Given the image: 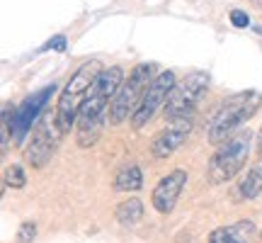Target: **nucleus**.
Listing matches in <instances>:
<instances>
[{
  "mask_svg": "<svg viewBox=\"0 0 262 243\" xmlns=\"http://www.w3.org/2000/svg\"><path fill=\"white\" fill-rule=\"evenodd\" d=\"M238 195L243 197V199H255V197L262 195V163L250 168V173L245 175V180L238 187Z\"/></svg>",
  "mask_w": 262,
  "mask_h": 243,
  "instance_id": "nucleus-15",
  "label": "nucleus"
},
{
  "mask_svg": "<svg viewBox=\"0 0 262 243\" xmlns=\"http://www.w3.org/2000/svg\"><path fill=\"white\" fill-rule=\"evenodd\" d=\"M255 5H257V8H262V0H253Z\"/></svg>",
  "mask_w": 262,
  "mask_h": 243,
  "instance_id": "nucleus-21",
  "label": "nucleus"
},
{
  "mask_svg": "<svg viewBox=\"0 0 262 243\" xmlns=\"http://www.w3.org/2000/svg\"><path fill=\"white\" fill-rule=\"evenodd\" d=\"M124 83V71L119 66L112 68H102L100 75L95 78L93 88L88 90L80 114H78V124H75V141L80 149H90L97 144L102 136L104 121H107V110L112 107L114 95L119 93Z\"/></svg>",
  "mask_w": 262,
  "mask_h": 243,
  "instance_id": "nucleus-1",
  "label": "nucleus"
},
{
  "mask_svg": "<svg viewBox=\"0 0 262 243\" xmlns=\"http://www.w3.org/2000/svg\"><path fill=\"white\" fill-rule=\"evenodd\" d=\"M54 90H56V85L51 83L49 88L39 90L37 95L27 97V100L17 107V112H15V117H12V136L17 139V144H22L25 136H27V131H32V124H34V119H37L39 110L44 107V100H47Z\"/></svg>",
  "mask_w": 262,
  "mask_h": 243,
  "instance_id": "nucleus-11",
  "label": "nucleus"
},
{
  "mask_svg": "<svg viewBox=\"0 0 262 243\" xmlns=\"http://www.w3.org/2000/svg\"><path fill=\"white\" fill-rule=\"evenodd\" d=\"M206 88H209V75L204 71H192L182 80L175 83L170 90L168 103H165V117L168 119H182V117H192L196 105L202 103Z\"/></svg>",
  "mask_w": 262,
  "mask_h": 243,
  "instance_id": "nucleus-6",
  "label": "nucleus"
},
{
  "mask_svg": "<svg viewBox=\"0 0 262 243\" xmlns=\"http://www.w3.org/2000/svg\"><path fill=\"white\" fill-rule=\"evenodd\" d=\"M153 73H156L153 64H136L131 68L129 78H124L122 88L114 95L112 107H110V121L112 124H124L126 119L134 117L136 107L141 105L143 95L148 90V85L153 83Z\"/></svg>",
  "mask_w": 262,
  "mask_h": 243,
  "instance_id": "nucleus-4",
  "label": "nucleus"
},
{
  "mask_svg": "<svg viewBox=\"0 0 262 243\" xmlns=\"http://www.w3.org/2000/svg\"><path fill=\"white\" fill-rule=\"evenodd\" d=\"M250 141H253V134L241 131V134L231 136L228 141H224L214 151V156L209 158V166H206V175H209V180L214 185L233 180L243 170L248 153H250Z\"/></svg>",
  "mask_w": 262,
  "mask_h": 243,
  "instance_id": "nucleus-5",
  "label": "nucleus"
},
{
  "mask_svg": "<svg viewBox=\"0 0 262 243\" xmlns=\"http://www.w3.org/2000/svg\"><path fill=\"white\" fill-rule=\"evenodd\" d=\"M231 25L243 29V27H248V25H250V17L245 15L243 10H231Z\"/></svg>",
  "mask_w": 262,
  "mask_h": 243,
  "instance_id": "nucleus-18",
  "label": "nucleus"
},
{
  "mask_svg": "<svg viewBox=\"0 0 262 243\" xmlns=\"http://www.w3.org/2000/svg\"><path fill=\"white\" fill-rule=\"evenodd\" d=\"M34 236H37V226H34V221H25V224L19 226V234H17L19 243H29Z\"/></svg>",
  "mask_w": 262,
  "mask_h": 243,
  "instance_id": "nucleus-17",
  "label": "nucleus"
},
{
  "mask_svg": "<svg viewBox=\"0 0 262 243\" xmlns=\"http://www.w3.org/2000/svg\"><path fill=\"white\" fill-rule=\"evenodd\" d=\"M61 139H63V134L58 131L54 117H41L37 127L32 129V139L25 149V160L32 168H44L51 160V156L56 153Z\"/></svg>",
  "mask_w": 262,
  "mask_h": 243,
  "instance_id": "nucleus-7",
  "label": "nucleus"
},
{
  "mask_svg": "<svg viewBox=\"0 0 262 243\" xmlns=\"http://www.w3.org/2000/svg\"><path fill=\"white\" fill-rule=\"evenodd\" d=\"M255 236V224L250 219H241L235 224L219 226L209 234V243H250Z\"/></svg>",
  "mask_w": 262,
  "mask_h": 243,
  "instance_id": "nucleus-12",
  "label": "nucleus"
},
{
  "mask_svg": "<svg viewBox=\"0 0 262 243\" xmlns=\"http://www.w3.org/2000/svg\"><path fill=\"white\" fill-rule=\"evenodd\" d=\"M187 185V173L185 170H172L168 175H163L158 180V185L150 192V205L158 214H170L175 205H178L182 190Z\"/></svg>",
  "mask_w": 262,
  "mask_h": 243,
  "instance_id": "nucleus-10",
  "label": "nucleus"
},
{
  "mask_svg": "<svg viewBox=\"0 0 262 243\" xmlns=\"http://www.w3.org/2000/svg\"><path fill=\"white\" fill-rule=\"evenodd\" d=\"M49 49H56V51H63L66 49V37H54L49 42Z\"/></svg>",
  "mask_w": 262,
  "mask_h": 243,
  "instance_id": "nucleus-19",
  "label": "nucleus"
},
{
  "mask_svg": "<svg viewBox=\"0 0 262 243\" xmlns=\"http://www.w3.org/2000/svg\"><path fill=\"white\" fill-rule=\"evenodd\" d=\"M102 66L100 61H85L78 71H75L68 83L63 85V90L58 95V103H56V112H54V121L61 134H68L78 124V114H80V107H83L85 97H88V90L93 88L95 78L100 75Z\"/></svg>",
  "mask_w": 262,
  "mask_h": 243,
  "instance_id": "nucleus-2",
  "label": "nucleus"
},
{
  "mask_svg": "<svg viewBox=\"0 0 262 243\" xmlns=\"http://www.w3.org/2000/svg\"><path fill=\"white\" fill-rule=\"evenodd\" d=\"M175 83H178V78H175L172 71H163V73H158L153 78V83L148 85L143 100H141V105L136 107V112L131 117V127H134V129L136 131L143 129V127L156 117V112H158L160 107H165L168 95H170V90L175 88Z\"/></svg>",
  "mask_w": 262,
  "mask_h": 243,
  "instance_id": "nucleus-8",
  "label": "nucleus"
},
{
  "mask_svg": "<svg viewBox=\"0 0 262 243\" xmlns=\"http://www.w3.org/2000/svg\"><path fill=\"white\" fill-rule=\"evenodd\" d=\"M141 187H143V173H141L136 163H126L114 178V190L117 192H136Z\"/></svg>",
  "mask_w": 262,
  "mask_h": 243,
  "instance_id": "nucleus-13",
  "label": "nucleus"
},
{
  "mask_svg": "<svg viewBox=\"0 0 262 243\" xmlns=\"http://www.w3.org/2000/svg\"><path fill=\"white\" fill-rule=\"evenodd\" d=\"M260 103H262V95L255 93V90H245V93H238L233 97L224 100L221 107L216 110L211 124H209V131H206L209 144L221 146L224 141H228L238 127H243L245 121L260 110Z\"/></svg>",
  "mask_w": 262,
  "mask_h": 243,
  "instance_id": "nucleus-3",
  "label": "nucleus"
},
{
  "mask_svg": "<svg viewBox=\"0 0 262 243\" xmlns=\"http://www.w3.org/2000/svg\"><path fill=\"white\" fill-rule=\"evenodd\" d=\"M189 131H192V117L170 119L168 127H163V129L153 136V141H150V156L158 160L170 158V156L187 141Z\"/></svg>",
  "mask_w": 262,
  "mask_h": 243,
  "instance_id": "nucleus-9",
  "label": "nucleus"
},
{
  "mask_svg": "<svg viewBox=\"0 0 262 243\" xmlns=\"http://www.w3.org/2000/svg\"><path fill=\"white\" fill-rule=\"evenodd\" d=\"M25 183H27V175H25V170L19 166H8L5 168V185L19 190V187H25Z\"/></svg>",
  "mask_w": 262,
  "mask_h": 243,
  "instance_id": "nucleus-16",
  "label": "nucleus"
},
{
  "mask_svg": "<svg viewBox=\"0 0 262 243\" xmlns=\"http://www.w3.org/2000/svg\"><path fill=\"white\" fill-rule=\"evenodd\" d=\"M114 219L122 226H136L143 219V202L139 197H129L114 209Z\"/></svg>",
  "mask_w": 262,
  "mask_h": 243,
  "instance_id": "nucleus-14",
  "label": "nucleus"
},
{
  "mask_svg": "<svg viewBox=\"0 0 262 243\" xmlns=\"http://www.w3.org/2000/svg\"><path fill=\"white\" fill-rule=\"evenodd\" d=\"M257 153L262 156V127H260V131H257Z\"/></svg>",
  "mask_w": 262,
  "mask_h": 243,
  "instance_id": "nucleus-20",
  "label": "nucleus"
}]
</instances>
